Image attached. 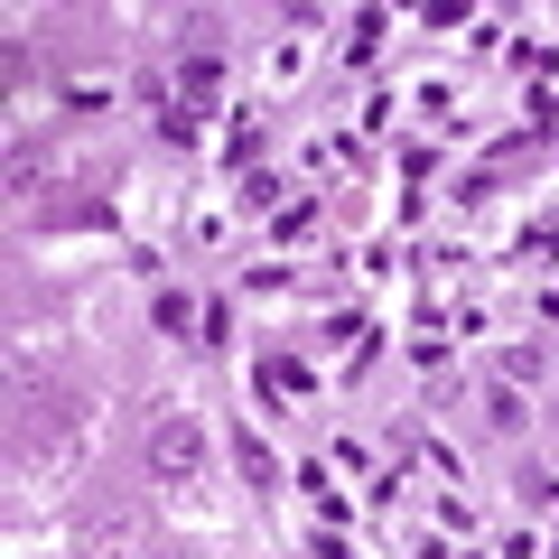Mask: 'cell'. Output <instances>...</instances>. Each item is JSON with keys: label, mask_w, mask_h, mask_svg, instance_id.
Here are the masks:
<instances>
[{"label": "cell", "mask_w": 559, "mask_h": 559, "mask_svg": "<svg viewBox=\"0 0 559 559\" xmlns=\"http://www.w3.org/2000/svg\"><path fill=\"white\" fill-rule=\"evenodd\" d=\"M197 457H205L197 419H159V429H150V466H159L168 485H197Z\"/></svg>", "instance_id": "obj_1"}]
</instances>
